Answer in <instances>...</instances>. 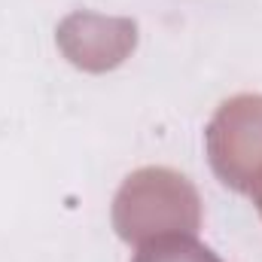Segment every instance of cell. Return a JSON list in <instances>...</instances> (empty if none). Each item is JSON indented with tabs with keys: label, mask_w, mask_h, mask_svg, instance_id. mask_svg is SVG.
<instances>
[{
	"label": "cell",
	"mask_w": 262,
	"mask_h": 262,
	"mask_svg": "<svg viewBox=\"0 0 262 262\" xmlns=\"http://www.w3.org/2000/svg\"><path fill=\"white\" fill-rule=\"evenodd\" d=\"M110 220L116 235L134 247L174 235L195 238L201 229V198L186 174L146 165L131 171L116 189Z\"/></svg>",
	"instance_id": "6da1fadb"
},
{
	"label": "cell",
	"mask_w": 262,
	"mask_h": 262,
	"mask_svg": "<svg viewBox=\"0 0 262 262\" xmlns=\"http://www.w3.org/2000/svg\"><path fill=\"white\" fill-rule=\"evenodd\" d=\"M207 162L223 186L256 198L262 192V95H235L204 128Z\"/></svg>",
	"instance_id": "7a4b0ae2"
},
{
	"label": "cell",
	"mask_w": 262,
	"mask_h": 262,
	"mask_svg": "<svg viewBox=\"0 0 262 262\" xmlns=\"http://www.w3.org/2000/svg\"><path fill=\"white\" fill-rule=\"evenodd\" d=\"M58 49L67 61L89 73H107L119 67L137 46V25L122 15L70 12L55 31Z\"/></svg>",
	"instance_id": "3957f363"
},
{
	"label": "cell",
	"mask_w": 262,
	"mask_h": 262,
	"mask_svg": "<svg viewBox=\"0 0 262 262\" xmlns=\"http://www.w3.org/2000/svg\"><path fill=\"white\" fill-rule=\"evenodd\" d=\"M131 262H223L210 247L198 244L189 235H174V238H159L143 247H137Z\"/></svg>",
	"instance_id": "277c9868"
},
{
	"label": "cell",
	"mask_w": 262,
	"mask_h": 262,
	"mask_svg": "<svg viewBox=\"0 0 262 262\" xmlns=\"http://www.w3.org/2000/svg\"><path fill=\"white\" fill-rule=\"evenodd\" d=\"M253 201H256V210H259V216H262V192L256 198H253Z\"/></svg>",
	"instance_id": "5b68a950"
}]
</instances>
